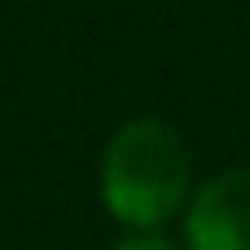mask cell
<instances>
[{"mask_svg":"<svg viewBox=\"0 0 250 250\" xmlns=\"http://www.w3.org/2000/svg\"><path fill=\"white\" fill-rule=\"evenodd\" d=\"M105 211L127 233H163L193 198L189 149L163 119H132L114 132L101 158Z\"/></svg>","mask_w":250,"mask_h":250,"instance_id":"1","label":"cell"},{"mask_svg":"<svg viewBox=\"0 0 250 250\" xmlns=\"http://www.w3.org/2000/svg\"><path fill=\"white\" fill-rule=\"evenodd\" d=\"M185 250H250V167L220 171L185 207Z\"/></svg>","mask_w":250,"mask_h":250,"instance_id":"2","label":"cell"},{"mask_svg":"<svg viewBox=\"0 0 250 250\" xmlns=\"http://www.w3.org/2000/svg\"><path fill=\"white\" fill-rule=\"evenodd\" d=\"M110 250H176L167 233H123Z\"/></svg>","mask_w":250,"mask_h":250,"instance_id":"3","label":"cell"}]
</instances>
